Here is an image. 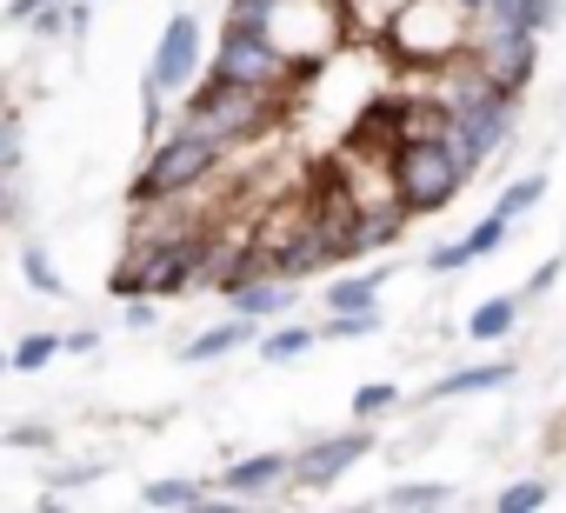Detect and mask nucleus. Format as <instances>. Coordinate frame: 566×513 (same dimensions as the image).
Instances as JSON below:
<instances>
[{
    "label": "nucleus",
    "instance_id": "f257e3e1",
    "mask_svg": "<svg viewBox=\"0 0 566 513\" xmlns=\"http://www.w3.org/2000/svg\"><path fill=\"white\" fill-rule=\"evenodd\" d=\"M473 41H480V8L473 0H400L387 14V28H380V54L413 81L467 61Z\"/></svg>",
    "mask_w": 566,
    "mask_h": 513
},
{
    "label": "nucleus",
    "instance_id": "f03ea898",
    "mask_svg": "<svg viewBox=\"0 0 566 513\" xmlns=\"http://www.w3.org/2000/svg\"><path fill=\"white\" fill-rule=\"evenodd\" d=\"M220 154H227V147H213L207 134H193V127H180V121H174V127L147 147V160H140V174H134L127 200H134V207H154V200L193 193V187H207V180H213Z\"/></svg>",
    "mask_w": 566,
    "mask_h": 513
},
{
    "label": "nucleus",
    "instance_id": "7ed1b4c3",
    "mask_svg": "<svg viewBox=\"0 0 566 513\" xmlns=\"http://www.w3.org/2000/svg\"><path fill=\"white\" fill-rule=\"evenodd\" d=\"M394 174H400V207L407 213H440L467 193L473 167L447 147V140H400L394 154Z\"/></svg>",
    "mask_w": 566,
    "mask_h": 513
},
{
    "label": "nucleus",
    "instance_id": "20e7f679",
    "mask_svg": "<svg viewBox=\"0 0 566 513\" xmlns=\"http://www.w3.org/2000/svg\"><path fill=\"white\" fill-rule=\"evenodd\" d=\"M207 34H200V14L193 8H180V14H167V28H160V48H154V61H147V81L167 94V101H187V87L207 74Z\"/></svg>",
    "mask_w": 566,
    "mask_h": 513
},
{
    "label": "nucleus",
    "instance_id": "39448f33",
    "mask_svg": "<svg viewBox=\"0 0 566 513\" xmlns=\"http://www.w3.org/2000/svg\"><path fill=\"white\" fill-rule=\"evenodd\" d=\"M380 447V433H374V420H354L347 433H321V440H307V447H294V473H287V486H334L340 473H354L367 453Z\"/></svg>",
    "mask_w": 566,
    "mask_h": 513
},
{
    "label": "nucleus",
    "instance_id": "423d86ee",
    "mask_svg": "<svg viewBox=\"0 0 566 513\" xmlns=\"http://www.w3.org/2000/svg\"><path fill=\"white\" fill-rule=\"evenodd\" d=\"M473 61L520 101L533 87V67H539V34L520 28V21H480V41H473Z\"/></svg>",
    "mask_w": 566,
    "mask_h": 513
},
{
    "label": "nucleus",
    "instance_id": "0eeeda50",
    "mask_svg": "<svg viewBox=\"0 0 566 513\" xmlns=\"http://www.w3.org/2000/svg\"><path fill=\"white\" fill-rule=\"evenodd\" d=\"M220 301H227L233 314L273 321V314H294V307H301V281H287V274H273V268H253V274L227 281V287H220Z\"/></svg>",
    "mask_w": 566,
    "mask_h": 513
},
{
    "label": "nucleus",
    "instance_id": "6e6552de",
    "mask_svg": "<svg viewBox=\"0 0 566 513\" xmlns=\"http://www.w3.org/2000/svg\"><path fill=\"white\" fill-rule=\"evenodd\" d=\"M287 473H294V453H287V447H266V453L233 460V467L213 480V493H220V500H266V493L287 486Z\"/></svg>",
    "mask_w": 566,
    "mask_h": 513
},
{
    "label": "nucleus",
    "instance_id": "1a4fd4ad",
    "mask_svg": "<svg viewBox=\"0 0 566 513\" xmlns=\"http://www.w3.org/2000/svg\"><path fill=\"white\" fill-rule=\"evenodd\" d=\"M520 380V360L513 354H486V360H473V367H447V374H433L427 380V400L440 407V400H473V394H500V387H513Z\"/></svg>",
    "mask_w": 566,
    "mask_h": 513
},
{
    "label": "nucleus",
    "instance_id": "9d476101",
    "mask_svg": "<svg viewBox=\"0 0 566 513\" xmlns=\"http://www.w3.org/2000/svg\"><path fill=\"white\" fill-rule=\"evenodd\" d=\"M240 347H260V321H253V314H227V321L200 327V334L180 347V360H187V367H213V360H227V354H240Z\"/></svg>",
    "mask_w": 566,
    "mask_h": 513
},
{
    "label": "nucleus",
    "instance_id": "9b49d317",
    "mask_svg": "<svg viewBox=\"0 0 566 513\" xmlns=\"http://www.w3.org/2000/svg\"><path fill=\"white\" fill-rule=\"evenodd\" d=\"M387 281H394V261H374V268H347V274H334L327 281V314H340V307H380V294H387Z\"/></svg>",
    "mask_w": 566,
    "mask_h": 513
},
{
    "label": "nucleus",
    "instance_id": "f8f14e48",
    "mask_svg": "<svg viewBox=\"0 0 566 513\" xmlns=\"http://www.w3.org/2000/svg\"><path fill=\"white\" fill-rule=\"evenodd\" d=\"M520 307H526L520 294H486V301L460 321V334H467V341H480V347H500V341H513V334H520Z\"/></svg>",
    "mask_w": 566,
    "mask_h": 513
},
{
    "label": "nucleus",
    "instance_id": "ddd939ff",
    "mask_svg": "<svg viewBox=\"0 0 566 513\" xmlns=\"http://www.w3.org/2000/svg\"><path fill=\"white\" fill-rule=\"evenodd\" d=\"M207 500H220V493H213V480H193V473H160L140 486V506H207Z\"/></svg>",
    "mask_w": 566,
    "mask_h": 513
},
{
    "label": "nucleus",
    "instance_id": "4468645a",
    "mask_svg": "<svg viewBox=\"0 0 566 513\" xmlns=\"http://www.w3.org/2000/svg\"><path fill=\"white\" fill-rule=\"evenodd\" d=\"M314 341H321V327H307V321H287V327L260 334V360H266V367H287V360H301Z\"/></svg>",
    "mask_w": 566,
    "mask_h": 513
},
{
    "label": "nucleus",
    "instance_id": "2eb2a0df",
    "mask_svg": "<svg viewBox=\"0 0 566 513\" xmlns=\"http://www.w3.org/2000/svg\"><path fill=\"white\" fill-rule=\"evenodd\" d=\"M21 281L41 294V301H67V281H61V268H54V253L41 247V240H28L21 247Z\"/></svg>",
    "mask_w": 566,
    "mask_h": 513
},
{
    "label": "nucleus",
    "instance_id": "dca6fc26",
    "mask_svg": "<svg viewBox=\"0 0 566 513\" xmlns=\"http://www.w3.org/2000/svg\"><path fill=\"white\" fill-rule=\"evenodd\" d=\"M374 334H387L380 307H340V314L321 321V341H374Z\"/></svg>",
    "mask_w": 566,
    "mask_h": 513
},
{
    "label": "nucleus",
    "instance_id": "f3484780",
    "mask_svg": "<svg viewBox=\"0 0 566 513\" xmlns=\"http://www.w3.org/2000/svg\"><path fill=\"white\" fill-rule=\"evenodd\" d=\"M539 200H546V167H533V174H513V180L500 187V200H493V207H500L506 220H526Z\"/></svg>",
    "mask_w": 566,
    "mask_h": 513
},
{
    "label": "nucleus",
    "instance_id": "a211bd4d",
    "mask_svg": "<svg viewBox=\"0 0 566 513\" xmlns=\"http://www.w3.org/2000/svg\"><path fill=\"white\" fill-rule=\"evenodd\" d=\"M61 354H67V341H61V334H48V327H34V334H21V341H14V374H48Z\"/></svg>",
    "mask_w": 566,
    "mask_h": 513
},
{
    "label": "nucleus",
    "instance_id": "6ab92c4d",
    "mask_svg": "<svg viewBox=\"0 0 566 513\" xmlns=\"http://www.w3.org/2000/svg\"><path fill=\"white\" fill-rule=\"evenodd\" d=\"M453 500H460L453 480H400L380 493V506H453Z\"/></svg>",
    "mask_w": 566,
    "mask_h": 513
},
{
    "label": "nucleus",
    "instance_id": "aec40b11",
    "mask_svg": "<svg viewBox=\"0 0 566 513\" xmlns=\"http://www.w3.org/2000/svg\"><path fill=\"white\" fill-rule=\"evenodd\" d=\"M539 506H553V480H539V473L506 480V486L493 493V513H539Z\"/></svg>",
    "mask_w": 566,
    "mask_h": 513
},
{
    "label": "nucleus",
    "instance_id": "412c9836",
    "mask_svg": "<svg viewBox=\"0 0 566 513\" xmlns=\"http://www.w3.org/2000/svg\"><path fill=\"white\" fill-rule=\"evenodd\" d=\"M513 227H520V220H506V213L493 207V213H486V220H473V227H467L460 240H467V253H473V261H493V253H500V247L513 240Z\"/></svg>",
    "mask_w": 566,
    "mask_h": 513
},
{
    "label": "nucleus",
    "instance_id": "4be33fe9",
    "mask_svg": "<svg viewBox=\"0 0 566 513\" xmlns=\"http://www.w3.org/2000/svg\"><path fill=\"white\" fill-rule=\"evenodd\" d=\"M400 407H407L400 380H367V387H354V420H380V413H400Z\"/></svg>",
    "mask_w": 566,
    "mask_h": 513
},
{
    "label": "nucleus",
    "instance_id": "5701e85b",
    "mask_svg": "<svg viewBox=\"0 0 566 513\" xmlns=\"http://www.w3.org/2000/svg\"><path fill=\"white\" fill-rule=\"evenodd\" d=\"M21 107L14 101H0V167H8V174H21V160H28V147H21Z\"/></svg>",
    "mask_w": 566,
    "mask_h": 513
},
{
    "label": "nucleus",
    "instance_id": "b1692460",
    "mask_svg": "<svg viewBox=\"0 0 566 513\" xmlns=\"http://www.w3.org/2000/svg\"><path fill=\"white\" fill-rule=\"evenodd\" d=\"M420 268H427L433 281H447V274H467V268H473V253H467V240H447V247H433V253H427Z\"/></svg>",
    "mask_w": 566,
    "mask_h": 513
},
{
    "label": "nucleus",
    "instance_id": "393cba45",
    "mask_svg": "<svg viewBox=\"0 0 566 513\" xmlns=\"http://www.w3.org/2000/svg\"><path fill=\"white\" fill-rule=\"evenodd\" d=\"M54 440H61V433H54V427H41V420H14L8 433H0V447H28V453H48Z\"/></svg>",
    "mask_w": 566,
    "mask_h": 513
},
{
    "label": "nucleus",
    "instance_id": "a878e982",
    "mask_svg": "<svg viewBox=\"0 0 566 513\" xmlns=\"http://www.w3.org/2000/svg\"><path fill=\"white\" fill-rule=\"evenodd\" d=\"M120 327H127V334H154V327H160V301H154V294L120 301Z\"/></svg>",
    "mask_w": 566,
    "mask_h": 513
},
{
    "label": "nucleus",
    "instance_id": "bb28decb",
    "mask_svg": "<svg viewBox=\"0 0 566 513\" xmlns=\"http://www.w3.org/2000/svg\"><path fill=\"white\" fill-rule=\"evenodd\" d=\"M559 268H566V261H559V253H553V261H539V268L526 274V287H520V301H546V294H553V281H559Z\"/></svg>",
    "mask_w": 566,
    "mask_h": 513
},
{
    "label": "nucleus",
    "instance_id": "cd10ccee",
    "mask_svg": "<svg viewBox=\"0 0 566 513\" xmlns=\"http://www.w3.org/2000/svg\"><path fill=\"white\" fill-rule=\"evenodd\" d=\"M61 341H67V354H74V360H81V354H101V327H67Z\"/></svg>",
    "mask_w": 566,
    "mask_h": 513
},
{
    "label": "nucleus",
    "instance_id": "c85d7f7f",
    "mask_svg": "<svg viewBox=\"0 0 566 513\" xmlns=\"http://www.w3.org/2000/svg\"><path fill=\"white\" fill-rule=\"evenodd\" d=\"M48 8V0H8V21H34Z\"/></svg>",
    "mask_w": 566,
    "mask_h": 513
},
{
    "label": "nucleus",
    "instance_id": "c756f323",
    "mask_svg": "<svg viewBox=\"0 0 566 513\" xmlns=\"http://www.w3.org/2000/svg\"><path fill=\"white\" fill-rule=\"evenodd\" d=\"M0 374H14V354H0Z\"/></svg>",
    "mask_w": 566,
    "mask_h": 513
}]
</instances>
